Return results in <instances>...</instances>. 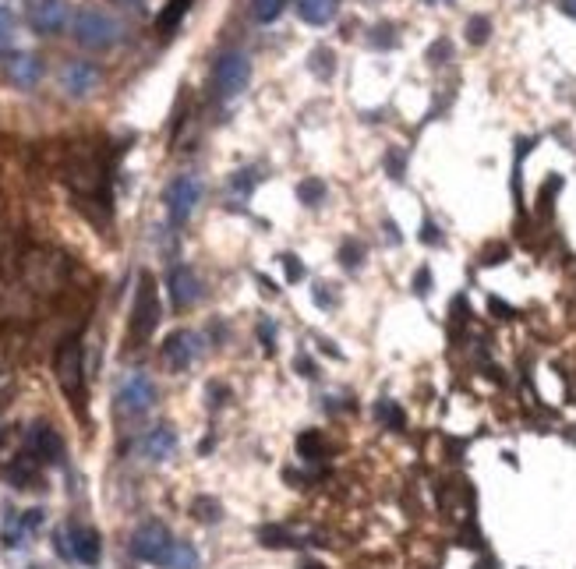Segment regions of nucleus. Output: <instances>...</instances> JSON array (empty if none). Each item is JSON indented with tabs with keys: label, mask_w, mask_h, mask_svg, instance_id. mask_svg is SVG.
<instances>
[{
	"label": "nucleus",
	"mask_w": 576,
	"mask_h": 569,
	"mask_svg": "<svg viewBox=\"0 0 576 569\" xmlns=\"http://www.w3.org/2000/svg\"><path fill=\"white\" fill-rule=\"evenodd\" d=\"M248 78H251V64L244 54H223L213 68V85H216L219 99H233L248 89Z\"/></svg>",
	"instance_id": "obj_6"
},
{
	"label": "nucleus",
	"mask_w": 576,
	"mask_h": 569,
	"mask_svg": "<svg viewBox=\"0 0 576 569\" xmlns=\"http://www.w3.org/2000/svg\"><path fill=\"white\" fill-rule=\"evenodd\" d=\"M96 85H99L96 64H89V61H72V64H64V72H61V89H64L68 96L81 99V96H89Z\"/></svg>",
	"instance_id": "obj_11"
},
{
	"label": "nucleus",
	"mask_w": 576,
	"mask_h": 569,
	"mask_svg": "<svg viewBox=\"0 0 576 569\" xmlns=\"http://www.w3.org/2000/svg\"><path fill=\"white\" fill-rule=\"evenodd\" d=\"M414 290H418V297H428V293H432V269H428V266H421V269H418V276H414Z\"/></svg>",
	"instance_id": "obj_34"
},
{
	"label": "nucleus",
	"mask_w": 576,
	"mask_h": 569,
	"mask_svg": "<svg viewBox=\"0 0 576 569\" xmlns=\"http://www.w3.org/2000/svg\"><path fill=\"white\" fill-rule=\"evenodd\" d=\"M255 184H258V174L255 170H237V177H233V191L237 195H251Z\"/></svg>",
	"instance_id": "obj_32"
},
{
	"label": "nucleus",
	"mask_w": 576,
	"mask_h": 569,
	"mask_svg": "<svg viewBox=\"0 0 576 569\" xmlns=\"http://www.w3.org/2000/svg\"><path fill=\"white\" fill-rule=\"evenodd\" d=\"M64 538H68V556L78 559L81 566H96L99 563L103 545H99V534L92 527H72Z\"/></svg>",
	"instance_id": "obj_12"
},
{
	"label": "nucleus",
	"mask_w": 576,
	"mask_h": 569,
	"mask_svg": "<svg viewBox=\"0 0 576 569\" xmlns=\"http://www.w3.org/2000/svg\"><path fill=\"white\" fill-rule=\"evenodd\" d=\"M21 523H25V531H29V534H36V531L43 527V509H29V513H21Z\"/></svg>",
	"instance_id": "obj_36"
},
{
	"label": "nucleus",
	"mask_w": 576,
	"mask_h": 569,
	"mask_svg": "<svg viewBox=\"0 0 576 569\" xmlns=\"http://www.w3.org/2000/svg\"><path fill=\"white\" fill-rule=\"evenodd\" d=\"M559 4H563V11H566V14H573L576 18V0H559Z\"/></svg>",
	"instance_id": "obj_43"
},
{
	"label": "nucleus",
	"mask_w": 576,
	"mask_h": 569,
	"mask_svg": "<svg viewBox=\"0 0 576 569\" xmlns=\"http://www.w3.org/2000/svg\"><path fill=\"white\" fill-rule=\"evenodd\" d=\"M152 403H156V386H152V378L142 375V371H131V375L121 382V389H117V407H121L124 414H145Z\"/></svg>",
	"instance_id": "obj_8"
},
{
	"label": "nucleus",
	"mask_w": 576,
	"mask_h": 569,
	"mask_svg": "<svg viewBox=\"0 0 576 569\" xmlns=\"http://www.w3.org/2000/svg\"><path fill=\"white\" fill-rule=\"evenodd\" d=\"M375 414H378V421H382V425H389L393 431H400V428H403V411H400L393 400H378Z\"/></svg>",
	"instance_id": "obj_27"
},
{
	"label": "nucleus",
	"mask_w": 576,
	"mask_h": 569,
	"mask_svg": "<svg viewBox=\"0 0 576 569\" xmlns=\"http://www.w3.org/2000/svg\"><path fill=\"white\" fill-rule=\"evenodd\" d=\"M188 11H191V0H166V4H163V11L156 14V32H163V36L177 32V29H181V21L188 18Z\"/></svg>",
	"instance_id": "obj_18"
},
{
	"label": "nucleus",
	"mask_w": 576,
	"mask_h": 569,
	"mask_svg": "<svg viewBox=\"0 0 576 569\" xmlns=\"http://www.w3.org/2000/svg\"><path fill=\"white\" fill-rule=\"evenodd\" d=\"M505 259H509V248H505V244H492V248L481 255V262H485V266H499V262H505Z\"/></svg>",
	"instance_id": "obj_35"
},
{
	"label": "nucleus",
	"mask_w": 576,
	"mask_h": 569,
	"mask_svg": "<svg viewBox=\"0 0 576 569\" xmlns=\"http://www.w3.org/2000/svg\"><path fill=\"white\" fill-rule=\"evenodd\" d=\"M258 336H262V347H266V351H273V347H276V344H273V340H276V329H273L269 322H262V326H258Z\"/></svg>",
	"instance_id": "obj_39"
},
{
	"label": "nucleus",
	"mask_w": 576,
	"mask_h": 569,
	"mask_svg": "<svg viewBox=\"0 0 576 569\" xmlns=\"http://www.w3.org/2000/svg\"><path fill=\"white\" fill-rule=\"evenodd\" d=\"M191 513L202 520V523H216L219 520V502L216 498H195V505H191Z\"/></svg>",
	"instance_id": "obj_28"
},
{
	"label": "nucleus",
	"mask_w": 576,
	"mask_h": 569,
	"mask_svg": "<svg viewBox=\"0 0 576 569\" xmlns=\"http://www.w3.org/2000/svg\"><path fill=\"white\" fill-rule=\"evenodd\" d=\"M315 304H318V308H329V304H336V297H333V293H326V284L315 286Z\"/></svg>",
	"instance_id": "obj_41"
},
{
	"label": "nucleus",
	"mask_w": 576,
	"mask_h": 569,
	"mask_svg": "<svg viewBox=\"0 0 576 569\" xmlns=\"http://www.w3.org/2000/svg\"><path fill=\"white\" fill-rule=\"evenodd\" d=\"M174 552V538L163 523H142L135 534H131V556L139 563H148V566H163Z\"/></svg>",
	"instance_id": "obj_5"
},
{
	"label": "nucleus",
	"mask_w": 576,
	"mask_h": 569,
	"mask_svg": "<svg viewBox=\"0 0 576 569\" xmlns=\"http://www.w3.org/2000/svg\"><path fill=\"white\" fill-rule=\"evenodd\" d=\"M159 290H156V280L152 273H142L139 276V290H135V304H131V322H128V336H131V347H142L152 340L156 326H159Z\"/></svg>",
	"instance_id": "obj_1"
},
{
	"label": "nucleus",
	"mask_w": 576,
	"mask_h": 569,
	"mask_svg": "<svg viewBox=\"0 0 576 569\" xmlns=\"http://www.w3.org/2000/svg\"><path fill=\"white\" fill-rule=\"evenodd\" d=\"M199 354H202V340H199L195 333H188V329H174V333L163 340V361H166V368H174V371H188Z\"/></svg>",
	"instance_id": "obj_9"
},
{
	"label": "nucleus",
	"mask_w": 576,
	"mask_h": 569,
	"mask_svg": "<svg viewBox=\"0 0 576 569\" xmlns=\"http://www.w3.org/2000/svg\"><path fill=\"white\" fill-rule=\"evenodd\" d=\"M488 308H492V311H496V318H512V315H516V311H512V308H509V304H503V301H499V297H492V301H488Z\"/></svg>",
	"instance_id": "obj_40"
},
{
	"label": "nucleus",
	"mask_w": 576,
	"mask_h": 569,
	"mask_svg": "<svg viewBox=\"0 0 576 569\" xmlns=\"http://www.w3.org/2000/svg\"><path fill=\"white\" fill-rule=\"evenodd\" d=\"M170 297H174L177 308H191V304L202 297L199 276H195L188 266H174V269H170Z\"/></svg>",
	"instance_id": "obj_14"
},
{
	"label": "nucleus",
	"mask_w": 576,
	"mask_h": 569,
	"mask_svg": "<svg viewBox=\"0 0 576 569\" xmlns=\"http://www.w3.org/2000/svg\"><path fill=\"white\" fill-rule=\"evenodd\" d=\"M284 4L287 0H251V18L262 21V25H273L284 14Z\"/></svg>",
	"instance_id": "obj_23"
},
{
	"label": "nucleus",
	"mask_w": 576,
	"mask_h": 569,
	"mask_svg": "<svg viewBox=\"0 0 576 569\" xmlns=\"http://www.w3.org/2000/svg\"><path fill=\"white\" fill-rule=\"evenodd\" d=\"M449 54H453V47H449V39H438V43H435L432 50H428V61H432V64H442L438 57H449Z\"/></svg>",
	"instance_id": "obj_38"
},
{
	"label": "nucleus",
	"mask_w": 576,
	"mask_h": 569,
	"mask_svg": "<svg viewBox=\"0 0 576 569\" xmlns=\"http://www.w3.org/2000/svg\"><path fill=\"white\" fill-rule=\"evenodd\" d=\"M336 4L340 0H297V14L308 25H329L336 18Z\"/></svg>",
	"instance_id": "obj_19"
},
{
	"label": "nucleus",
	"mask_w": 576,
	"mask_h": 569,
	"mask_svg": "<svg viewBox=\"0 0 576 569\" xmlns=\"http://www.w3.org/2000/svg\"><path fill=\"white\" fill-rule=\"evenodd\" d=\"M360 255H364V248H360L358 241H343V248H340V262H343L347 269H358Z\"/></svg>",
	"instance_id": "obj_31"
},
{
	"label": "nucleus",
	"mask_w": 576,
	"mask_h": 569,
	"mask_svg": "<svg viewBox=\"0 0 576 569\" xmlns=\"http://www.w3.org/2000/svg\"><path fill=\"white\" fill-rule=\"evenodd\" d=\"M304 569H318V566H311V563H308V566H304Z\"/></svg>",
	"instance_id": "obj_44"
},
{
	"label": "nucleus",
	"mask_w": 576,
	"mask_h": 569,
	"mask_svg": "<svg viewBox=\"0 0 576 569\" xmlns=\"http://www.w3.org/2000/svg\"><path fill=\"white\" fill-rule=\"evenodd\" d=\"M7 74H11V81H14V85L32 89V85L39 81V74H43V64H39L32 54H18V57H11V61H7Z\"/></svg>",
	"instance_id": "obj_16"
},
{
	"label": "nucleus",
	"mask_w": 576,
	"mask_h": 569,
	"mask_svg": "<svg viewBox=\"0 0 576 569\" xmlns=\"http://www.w3.org/2000/svg\"><path fill=\"white\" fill-rule=\"evenodd\" d=\"M403 166H407V156H403L400 149H389V152H385V174H389L393 181H400V177H403Z\"/></svg>",
	"instance_id": "obj_30"
},
{
	"label": "nucleus",
	"mask_w": 576,
	"mask_h": 569,
	"mask_svg": "<svg viewBox=\"0 0 576 569\" xmlns=\"http://www.w3.org/2000/svg\"><path fill=\"white\" fill-rule=\"evenodd\" d=\"M421 241H425V244H442V234H438V226H435L432 219L421 223Z\"/></svg>",
	"instance_id": "obj_37"
},
{
	"label": "nucleus",
	"mask_w": 576,
	"mask_h": 569,
	"mask_svg": "<svg viewBox=\"0 0 576 569\" xmlns=\"http://www.w3.org/2000/svg\"><path fill=\"white\" fill-rule=\"evenodd\" d=\"M297 371H301V375H308V378L315 375V371H311V361H301V357H297Z\"/></svg>",
	"instance_id": "obj_42"
},
{
	"label": "nucleus",
	"mask_w": 576,
	"mask_h": 569,
	"mask_svg": "<svg viewBox=\"0 0 576 569\" xmlns=\"http://www.w3.org/2000/svg\"><path fill=\"white\" fill-rule=\"evenodd\" d=\"M54 371H57V382L64 389V396L72 403H81L85 396V371H81V340L72 336L57 347V357H54Z\"/></svg>",
	"instance_id": "obj_4"
},
{
	"label": "nucleus",
	"mask_w": 576,
	"mask_h": 569,
	"mask_svg": "<svg viewBox=\"0 0 576 569\" xmlns=\"http://www.w3.org/2000/svg\"><path fill=\"white\" fill-rule=\"evenodd\" d=\"M68 25V4L64 0H39L32 7V29L43 36H54Z\"/></svg>",
	"instance_id": "obj_13"
},
{
	"label": "nucleus",
	"mask_w": 576,
	"mask_h": 569,
	"mask_svg": "<svg viewBox=\"0 0 576 569\" xmlns=\"http://www.w3.org/2000/svg\"><path fill=\"white\" fill-rule=\"evenodd\" d=\"M297 453H301V460H322L326 456V442H322V435L318 431H301L297 435Z\"/></svg>",
	"instance_id": "obj_21"
},
{
	"label": "nucleus",
	"mask_w": 576,
	"mask_h": 569,
	"mask_svg": "<svg viewBox=\"0 0 576 569\" xmlns=\"http://www.w3.org/2000/svg\"><path fill=\"white\" fill-rule=\"evenodd\" d=\"M297 199H301L304 206H318V202L326 199V184H322L318 177H308V181L297 184Z\"/></svg>",
	"instance_id": "obj_24"
},
{
	"label": "nucleus",
	"mask_w": 576,
	"mask_h": 569,
	"mask_svg": "<svg viewBox=\"0 0 576 569\" xmlns=\"http://www.w3.org/2000/svg\"><path fill=\"white\" fill-rule=\"evenodd\" d=\"M333 61H336V57H333V50L318 47V50L311 54V64H308V68H311V72L326 81V78H333V72H336V64H333Z\"/></svg>",
	"instance_id": "obj_26"
},
{
	"label": "nucleus",
	"mask_w": 576,
	"mask_h": 569,
	"mask_svg": "<svg viewBox=\"0 0 576 569\" xmlns=\"http://www.w3.org/2000/svg\"><path fill=\"white\" fill-rule=\"evenodd\" d=\"M7 478H11V485H14V488H32V485H36V478H39V460H36L29 449H25V453H18V456L11 460Z\"/></svg>",
	"instance_id": "obj_17"
},
{
	"label": "nucleus",
	"mask_w": 576,
	"mask_h": 569,
	"mask_svg": "<svg viewBox=\"0 0 576 569\" xmlns=\"http://www.w3.org/2000/svg\"><path fill=\"white\" fill-rule=\"evenodd\" d=\"M11 39H14V14L0 4V54L11 47Z\"/></svg>",
	"instance_id": "obj_29"
},
{
	"label": "nucleus",
	"mask_w": 576,
	"mask_h": 569,
	"mask_svg": "<svg viewBox=\"0 0 576 569\" xmlns=\"http://www.w3.org/2000/svg\"><path fill=\"white\" fill-rule=\"evenodd\" d=\"M25 538H29V531H25L21 516L7 513V520H4V548H21V545H25Z\"/></svg>",
	"instance_id": "obj_22"
},
{
	"label": "nucleus",
	"mask_w": 576,
	"mask_h": 569,
	"mask_svg": "<svg viewBox=\"0 0 576 569\" xmlns=\"http://www.w3.org/2000/svg\"><path fill=\"white\" fill-rule=\"evenodd\" d=\"M199 199H202V181L191 177V174L177 177V181L166 188V213H170V219H174L177 226L188 223L191 213H195V206H199Z\"/></svg>",
	"instance_id": "obj_7"
},
{
	"label": "nucleus",
	"mask_w": 576,
	"mask_h": 569,
	"mask_svg": "<svg viewBox=\"0 0 576 569\" xmlns=\"http://www.w3.org/2000/svg\"><path fill=\"white\" fill-rule=\"evenodd\" d=\"M174 449H177V435H174V428H166V425L152 428V431L142 438V456L145 460H152V463L170 460Z\"/></svg>",
	"instance_id": "obj_15"
},
{
	"label": "nucleus",
	"mask_w": 576,
	"mask_h": 569,
	"mask_svg": "<svg viewBox=\"0 0 576 569\" xmlns=\"http://www.w3.org/2000/svg\"><path fill=\"white\" fill-rule=\"evenodd\" d=\"M74 39L89 50H106L121 39V21L99 7H85L74 14Z\"/></svg>",
	"instance_id": "obj_3"
},
{
	"label": "nucleus",
	"mask_w": 576,
	"mask_h": 569,
	"mask_svg": "<svg viewBox=\"0 0 576 569\" xmlns=\"http://www.w3.org/2000/svg\"><path fill=\"white\" fill-rule=\"evenodd\" d=\"M21 276L25 286L36 293H57L68 284V262L61 255H47V251H29L21 262Z\"/></svg>",
	"instance_id": "obj_2"
},
{
	"label": "nucleus",
	"mask_w": 576,
	"mask_h": 569,
	"mask_svg": "<svg viewBox=\"0 0 576 569\" xmlns=\"http://www.w3.org/2000/svg\"><path fill=\"white\" fill-rule=\"evenodd\" d=\"M488 36H492V21H488L485 14H474V18L467 21V43L481 47V43H488Z\"/></svg>",
	"instance_id": "obj_25"
},
{
	"label": "nucleus",
	"mask_w": 576,
	"mask_h": 569,
	"mask_svg": "<svg viewBox=\"0 0 576 569\" xmlns=\"http://www.w3.org/2000/svg\"><path fill=\"white\" fill-rule=\"evenodd\" d=\"M163 569H202V563H199V552L188 541H174V552L163 563Z\"/></svg>",
	"instance_id": "obj_20"
},
{
	"label": "nucleus",
	"mask_w": 576,
	"mask_h": 569,
	"mask_svg": "<svg viewBox=\"0 0 576 569\" xmlns=\"http://www.w3.org/2000/svg\"><path fill=\"white\" fill-rule=\"evenodd\" d=\"M280 262H284V269H287L290 284H301V280H304V266H301V259H297V255H284Z\"/></svg>",
	"instance_id": "obj_33"
},
{
	"label": "nucleus",
	"mask_w": 576,
	"mask_h": 569,
	"mask_svg": "<svg viewBox=\"0 0 576 569\" xmlns=\"http://www.w3.org/2000/svg\"><path fill=\"white\" fill-rule=\"evenodd\" d=\"M32 569H39V566H32Z\"/></svg>",
	"instance_id": "obj_45"
},
{
	"label": "nucleus",
	"mask_w": 576,
	"mask_h": 569,
	"mask_svg": "<svg viewBox=\"0 0 576 569\" xmlns=\"http://www.w3.org/2000/svg\"><path fill=\"white\" fill-rule=\"evenodd\" d=\"M29 453L39 463H61L64 460V438L50 425H32V431H29Z\"/></svg>",
	"instance_id": "obj_10"
}]
</instances>
